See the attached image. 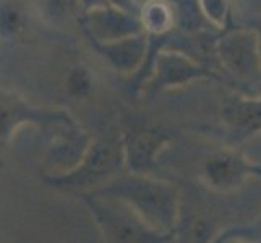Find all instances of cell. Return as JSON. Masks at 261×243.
Returning a JSON list of instances; mask_svg holds the SVG:
<instances>
[{
	"label": "cell",
	"instance_id": "obj_10",
	"mask_svg": "<svg viewBox=\"0 0 261 243\" xmlns=\"http://www.w3.org/2000/svg\"><path fill=\"white\" fill-rule=\"evenodd\" d=\"M86 20L89 21L85 28L86 34L101 41H114L145 33L138 13L122 10L112 5L89 10Z\"/></svg>",
	"mask_w": 261,
	"mask_h": 243
},
{
	"label": "cell",
	"instance_id": "obj_7",
	"mask_svg": "<svg viewBox=\"0 0 261 243\" xmlns=\"http://www.w3.org/2000/svg\"><path fill=\"white\" fill-rule=\"evenodd\" d=\"M250 178H261V164H256L236 146H224L208 154L200 167V182L218 195L237 192Z\"/></svg>",
	"mask_w": 261,
	"mask_h": 243
},
{
	"label": "cell",
	"instance_id": "obj_8",
	"mask_svg": "<svg viewBox=\"0 0 261 243\" xmlns=\"http://www.w3.org/2000/svg\"><path fill=\"white\" fill-rule=\"evenodd\" d=\"M219 119L224 143L240 148L261 133V96L233 91L221 102Z\"/></svg>",
	"mask_w": 261,
	"mask_h": 243
},
{
	"label": "cell",
	"instance_id": "obj_3",
	"mask_svg": "<svg viewBox=\"0 0 261 243\" xmlns=\"http://www.w3.org/2000/svg\"><path fill=\"white\" fill-rule=\"evenodd\" d=\"M216 56L233 91L261 94V50L258 36L250 26L230 21L222 28L216 42Z\"/></svg>",
	"mask_w": 261,
	"mask_h": 243
},
{
	"label": "cell",
	"instance_id": "obj_2",
	"mask_svg": "<svg viewBox=\"0 0 261 243\" xmlns=\"http://www.w3.org/2000/svg\"><path fill=\"white\" fill-rule=\"evenodd\" d=\"M125 169V156L120 131L117 128L97 140H93L86 154L78 166L68 172L57 174L49 178V183L64 192L89 195L97 192L122 174Z\"/></svg>",
	"mask_w": 261,
	"mask_h": 243
},
{
	"label": "cell",
	"instance_id": "obj_11",
	"mask_svg": "<svg viewBox=\"0 0 261 243\" xmlns=\"http://www.w3.org/2000/svg\"><path fill=\"white\" fill-rule=\"evenodd\" d=\"M24 120L57 123V125L73 123L70 115L65 112L36 111L33 107L21 102L13 94H7L0 91V141H4L12 133V130L16 128V125H20Z\"/></svg>",
	"mask_w": 261,
	"mask_h": 243
},
{
	"label": "cell",
	"instance_id": "obj_5",
	"mask_svg": "<svg viewBox=\"0 0 261 243\" xmlns=\"http://www.w3.org/2000/svg\"><path fill=\"white\" fill-rule=\"evenodd\" d=\"M97 229L106 241L115 243H169L175 235L161 233L148 227L128 204L111 196L85 195Z\"/></svg>",
	"mask_w": 261,
	"mask_h": 243
},
{
	"label": "cell",
	"instance_id": "obj_4",
	"mask_svg": "<svg viewBox=\"0 0 261 243\" xmlns=\"http://www.w3.org/2000/svg\"><path fill=\"white\" fill-rule=\"evenodd\" d=\"M119 131L123 146L125 169L135 174H154L159 169L161 154L175 140L172 130L135 112H122Z\"/></svg>",
	"mask_w": 261,
	"mask_h": 243
},
{
	"label": "cell",
	"instance_id": "obj_14",
	"mask_svg": "<svg viewBox=\"0 0 261 243\" xmlns=\"http://www.w3.org/2000/svg\"><path fill=\"white\" fill-rule=\"evenodd\" d=\"M255 227L258 230V235H259V243H261V215L258 218V221H255Z\"/></svg>",
	"mask_w": 261,
	"mask_h": 243
},
{
	"label": "cell",
	"instance_id": "obj_12",
	"mask_svg": "<svg viewBox=\"0 0 261 243\" xmlns=\"http://www.w3.org/2000/svg\"><path fill=\"white\" fill-rule=\"evenodd\" d=\"M71 89H73V94L76 96H83L89 91V86H91V83H89V76L85 70H76L73 75H71Z\"/></svg>",
	"mask_w": 261,
	"mask_h": 243
},
{
	"label": "cell",
	"instance_id": "obj_9",
	"mask_svg": "<svg viewBox=\"0 0 261 243\" xmlns=\"http://www.w3.org/2000/svg\"><path fill=\"white\" fill-rule=\"evenodd\" d=\"M91 47L109 64L117 73L133 76L138 73L148 56V36L145 33L133 34L128 38L101 41L88 36Z\"/></svg>",
	"mask_w": 261,
	"mask_h": 243
},
{
	"label": "cell",
	"instance_id": "obj_6",
	"mask_svg": "<svg viewBox=\"0 0 261 243\" xmlns=\"http://www.w3.org/2000/svg\"><path fill=\"white\" fill-rule=\"evenodd\" d=\"M200 79H213L230 88L227 78L213 68L198 64L180 50L163 47L156 52L151 62L149 73L141 88V93H146L148 97H156L169 89L182 88Z\"/></svg>",
	"mask_w": 261,
	"mask_h": 243
},
{
	"label": "cell",
	"instance_id": "obj_1",
	"mask_svg": "<svg viewBox=\"0 0 261 243\" xmlns=\"http://www.w3.org/2000/svg\"><path fill=\"white\" fill-rule=\"evenodd\" d=\"M89 195L111 196L128 204L152 230L175 235L182 204V186L146 174H120ZM177 240V238H175Z\"/></svg>",
	"mask_w": 261,
	"mask_h": 243
},
{
	"label": "cell",
	"instance_id": "obj_13",
	"mask_svg": "<svg viewBox=\"0 0 261 243\" xmlns=\"http://www.w3.org/2000/svg\"><path fill=\"white\" fill-rule=\"evenodd\" d=\"M247 26H250V28L256 33V36H258V44H259V50H261V15L256 16L255 20H251Z\"/></svg>",
	"mask_w": 261,
	"mask_h": 243
}]
</instances>
